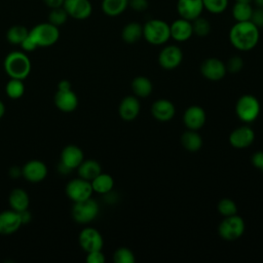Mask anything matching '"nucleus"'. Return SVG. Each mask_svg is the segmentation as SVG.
I'll return each mask as SVG.
<instances>
[{"label": "nucleus", "instance_id": "nucleus-43", "mask_svg": "<svg viewBox=\"0 0 263 263\" xmlns=\"http://www.w3.org/2000/svg\"><path fill=\"white\" fill-rule=\"evenodd\" d=\"M252 163L254 164V166L263 172V152L259 151L254 153L252 156Z\"/></svg>", "mask_w": 263, "mask_h": 263}, {"label": "nucleus", "instance_id": "nucleus-10", "mask_svg": "<svg viewBox=\"0 0 263 263\" xmlns=\"http://www.w3.org/2000/svg\"><path fill=\"white\" fill-rule=\"evenodd\" d=\"M78 241L83 251L86 253L100 251L103 249L104 239L102 234L92 227H86L81 230L78 236Z\"/></svg>", "mask_w": 263, "mask_h": 263}, {"label": "nucleus", "instance_id": "nucleus-42", "mask_svg": "<svg viewBox=\"0 0 263 263\" xmlns=\"http://www.w3.org/2000/svg\"><path fill=\"white\" fill-rule=\"evenodd\" d=\"M20 46H21L22 49H23L24 51H26V52H30V51H33V50H35V49L38 48V46L36 45V43H35L34 40L31 38L30 35H28V36L26 37V39L21 43Z\"/></svg>", "mask_w": 263, "mask_h": 263}, {"label": "nucleus", "instance_id": "nucleus-7", "mask_svg": "<svg viewBox=\"0 0 263 263\" xmlns=\"http://www.w3.org/2000/svg\"><path fill=\"white\" fill-rule=\"evenodd\" d=\"M245 221L241 217L235 215L225 217L218 227L219 235L225 240H235L245 232Z\"/></svg>", "mask_w": 263, "mask_h": 263}, {"label": "nucleus", "instance_id": "nucleus-32", "mask_svg": "<svg viewBox=\"0 0 263 263\" xmlns=\"http://www.w3.org/2000/svg\"><path fill=\"white\" fill-rule=\"evenodd\" d=\"M5 92L10 99L13 100L22 98L25 93V84L23 80L10 78V80L5 85Z\"/></svg>", "mask_w": 263, "mask_h": 263}, {"label": "nucleus", "instance_id": "nucleus-16", "mask_svg": "<svg viewBox=\"0 0 263 263\" xmlns=\"http://www.w3.org/2000/svg\"><path fill=\"white\" fill-rule=\"evenodd\" d=\"M255 140L254 130L248 126L242 125L231 132L229 136V143L236 149H243L253 144Z\"/></svg>", "mask_w": 263, "mask_h": 263}, {"label": "nucleus", "instance_id": "nucleus-14", "mask_svg": "<svg viewBox=\"0 0 263 263\" xmlns=\"http://www.w3.org/2000/svg\"><path fill=\"white\" fill-rule=\"evenodd\" d=\"M22 175L31 183H39L47 176V167L43 161L33 159L25 163L22 168Z\"/></svg>", "mask_w": 263, "mask_h": 263}, {"label": "nucleus", "instance_id": "nucleus-44", "mask_svg": "<svg viewBox=\"0 0 263 263\" xmlns=\"http://www.w3.org/2000/svg\"><path fill=\"white\" fill-rule=\"evenodd\" d=\"M43 3L49 7V8H55V7H61L64 4L65 0H42Z\"/></svg>", "mask_w": 263, "mask_h": 263}, {"label": "nucleus", "instance_id": "nucleus-45", "mask_svg": "<svg viewBox=\"0 0 263 263\" xmlns=\"http://www.w3.org/2000/svg\"><path fill=\"white\" fill-rule=\"evenodd\" d=\"M58 89H62V90H66V89H72L71 87V83L68 80H61L58 84Z\"/></svg>", "mask_w": 263, "mask_h": 263}, {"label": "nucleus", "instance_id": "nucleus-4", "mask_svg": "<svg viewBox=\"0 0 263 263\" xmlns=\"http://www.w3.org/2000/svg\"><path fill=\"white\" fill-rule=\"evenodd\" d=\"M29 35L38 47H48L59 40L60 30L59 27L46 22L34 26L29 31Z\"/></svg>", "mask_w": 263, "mask_h": 263}, {"label": "nucleus", "instance_id": "nucleus-36", "mask_svg": "<svg viewBox=\"0 0 263 263\" xmlns=\"http://www.w3.org/2000/svg\"><path fill=\"white\" fill-rule=\"evenodd\" d=\"M219 213L224 216V217H228V216H232L235 215L237 213V205L236 203L230 199V198H223L219 201L218 206H217Z\"/></svg>", "mask_w": 263, "mask_h": 263}, {"label": "nucleus", "instance_id": "nucleus-23", "mask_svg": "<svg viewBox=\"0 0 263 263\" xmlns=\"http://www.w3.org/2000/svg\"><path fill=\"white\" fill-rule=\"evenodd\" d=\"M8 203L10 209L20 213L28 210L30 198L28 193L22 188H14L10 191L8 196Z\"/></svg>", "mask_w": 263, "mask_h": 263}, {"label": "nucleus", "instance_id": "nucleus-46", "mask_svg": "<svg viewBox=\"0 0 263 263\" xmlns=\"http://www.w3.org/2000/svg\"><path fill=\"white\" fill-rule=\"evenodd\" d=\"M4 113H5V106H4L3 102H2V101H0V118H2V117H3Z\"/></svg>", "mask_w": 263, "mask_h": 263}, {"label": "nucleus", "instance_id": "nucleus-31", "mask_svg": "<svg viewBox=\"0 0 263 263\" xmlns=\"http://www.w3.org/2000/svg\"><path fill=\"white\" fill-rule=\"evenodd\" d=\"M29 35V30L22 25L11 26L6 32V39L10 44L21 45V43Z\"/></svg>", "mask_w": 263, "mask_h": 263}, {"label": "nucleus", "instance_id": "nucleus-8", "mask_svg": "<svg viewBox=\"0 0 263 263\" xmlns=\"http://www.w3.org/2000/svg\"><path fill=\"white\" fill-rule=\"evenodd\" d=\"M93 190L90 181L84 180L80 177L72 179L66 185V194L73 202H78L89 198Z\"/></svg>", "mask_w": 263, "mask_h": 263}, {"label": "nucleus", "instance_id": "nucleus-26", "mask_svg": "<svg viewBox=\"0 0 263 263\" xmlns=\"http://www.w3.org/2000/svg\"><path fill=\"white\" fill-rule=\"evenodd\" d=\"M90 184L93 192H97L100 194H108L113 189L114 180L109 174L101 173L90 181Z\"/></svg>", "mask_w": 263, "mask_h": 263}, {"label": "nucleus", "instance_id": "nucleus-1", "mask_svg": "<svg viewBox=\"0 0 263 263\" xmlns=\"http://www.w3.org/2000/svg\"><path fill=\"white\" fill-rule=\"evenodd\" d=\"M259 28L251 21L236 22L229 31V41L231 45L240 50L249 51L259 42Z\"/></svg>", "mask_w": 263, "mask_h": 263}, {"label": "nucleus", "instance_id": "nucleus-30", "mask_svg": "<svg viewBox=\"0 0 263 263\" xmlns=\"http://www.w3.org/2000/svg\"><path fill=\"white\" fill-rule=\"evenodd\" d=\"M254 8L251 3L236 1L232 7V16L236 22L251 21Z\"/></svg>", "mask_w": 263, "mask_h": 263}, {"label": "nucleus", "instance_id": "nucleus-2", "mask_svg": "<svg viewBox=\"0 0 263 263\" xmlns=\"http://www.w3.org/2000/svg\"><path fill=\"white\" fill-rule=\"evenodd\" d=\"M4 70L10 78L26 79L31 72V61L23 51L9 52L3 63Z\"/></svg>", "mask_w": 263, "mask_h": 263}, {"label": "nucleus", "instance_id": "nucleus-48", "mask_svg": "<svg viewBox=\"0 0 263 263\" xmlns=\"http://www.w3.org/2000/svg\"><path fill=\"white\" fill-rule=\"evenodd\" d=\"M238 2H248V3H251L253 0H236Z\"/></svg>", "mask_w": 263, "mask_h": 263}, {"label": "nucleus", "instance_id": "nucleus-25", "mask_svg": "<svg viewBox=\"0 0 263 263\" xmlns=\"http://www.w3.org/2000/svg\"><path fill=\"white\" fill-rule=\"evenodd\" d=\"M129 0H102V11L108 16H118L128 7Z\"/></svg>", "mask_w": 263, "mask_h": 263}, {"label": "nucleus", "instance_id": "nucleus-18", "mask_svg": "<svg viewBox=\"0 0 263 263\" xmlns=\"http://www.w3.org/2000/svg\"><path fill=\"white\" fill-rule=\"evenodd\" d=\"M183 122L188 129L197 130L205 123V112L200 106L188 107L183 115Z\"/></svg>", "mask_w": 263, "mask_h": 263}, {"label": "nucleus", "instance_id": "nucleus-24", "mask_svg": "<svg viewBox=\"0 0 263 263\" xmlns=\"http://www.w3.org/2000/svg\"><path fill=\"white\" fill-rule=\"evenodd\" d=\"M78 170V175L80 178L91 181L95 179L99 174L102 173V167L101 164L93 159H87L83 160L80 165L77 167Z\"/></svg>", "mask_w": 263, "mask_h": 263}, {"label": "nucleus", "instance_id": "nucleus-37", "mask_svg": "<svg viewBox=\"0 0 263 263\" xmlns=\"http://www.w3.org/2000/svg\"><path fill=\"white\" fill-rule=\"evenodd\" d=\"M113 260L115 263H134L136 261V258L129 249L119 248L115 251L113 255Z\"/></svg>", "mask_w": 263, "mask_h": 263}, {"label": "nucleus", "instance_id": "nucleus-19", "mask_svg": "<svg viewBox=\"0 0 263 263\" xmlns=\"http://www.w3.org/2000/svg\"><path fill=\"white\" fill-rule=\"evenodd\" d=\"M55 107L63 112H73L78 106V98L72 89H58L54 98Z\"/></svg>", "mask_w": 263, "mask_h": 263}, {"label": "nucleus", "instance_id": "nucleus-40", "mask_svg": "<svg viewBox=\"0 0 263 263\" xmlns=\"http://www.w3.org/2000/svg\"><path fill=\"white\" fill-rule=\"evenodd\" d=\"M148 0H129L128 2V6L138 12H142L145 11L148 8Z\"/></svg>", "mask_w": 263, "mask_h": 263}, {"label": "nucleus", "instance_id": "nucleus-15", "mask_svg": "<svg viewBox=\"0 0 263 263\" xmlns=\"http://www.w3.org/2000/svg\"><path fill=\"white\" fill-rule=\"evenodd\" d=\"M202 0H178L177 11L180 17L192 22L203 11Z\"/></svg>", "mask_w": 263, "mask_h": 263}, {"label": "nucleus", "instance_id": "nucleus-35", "mask_svg": "<svg viewBox=\"0 0 263 263\" xmlns=\"http://www.w3.org/2000/svg\"><path fill=\"white\" fill-rule=\"evenodd\" d=\"M203 8L213 14H219L225 11L228 6V0H202Z\"/></svg>", "mask_w": 263, "mask_h": 263}, {"label": "nucleus", "instance_id": "nucleus-27", "mask_svg": "<svg viewBox=\"0 0 263 263\" xmlns=\"http://www.w3.org/2000/svg\"><path fill=\"white\" fill-rule=\"evenodd\" d=\"M122 40L126 43H135L143 37V26L136 22L126 24L121 32Z\"/></svg>", "mask_w": 263, "mask_h": 263}, {"label": "nucleus", "instance_id": "nucleus-6", "mask_svg": "<svg viewBox=\"0 0 263 263\" xmlns=\"http://www.w3.org/2000/svg\"><path fill=\"white\" fill-rule=\"evenodd\" d=\"M100 212L98 202L91 197L82 201L74 202L72 208V217L79 224H87L93 221Z\"/></svg>", "mask_w": 263, "mask_h": 263}, {"label": "nucleus", "instance_id": "nucleus-20", "mask_svg": "<svg viewBox=\"0 0 263 263\" xmlns=\"http://www.w3.org/2000/svg\"><path fill=\"white\" fill-rule=\"evenodd\" d=\"M170 31H171V38L178 42H184L191 38L193 35V29H192V23L185 18H178L175 20L170 25Z\"/></svg>", "mask_w": 263, "mask_h": 263}, {"label": "nucleus", "instance_id": "nucleus-5", "mask_svg": "<svg viewBox=\"0 0 263 263\" xmlns=\"http://www.w3.org/2000/svg\"><path fill=\"white\" fill-rule=\"evenodd\" d=\"M237 117L243 122H253L260 113V103L258 99L252 95L241 96L235 106Z\"/></svg>", "mask_w": 263, "mask_h": 263}, {"label": "nucleus", "instance_id": "nucleus-21", "mask_svg": "<svg viewBox=\"0 0 263 263\" xmlns=\"http://www.w3.org/2000/svg\"><path fill=\"white\" fill-rule=\"evenodd\" d=\"M119 116L126 121L134 120L140 113V102L134 96L123 98L118 107Z\"/></svg>", "mask_w": 263, "mask_h": 263}, {"label": "nucleus", "instance_id": "nucleus-34", "mask_svg": "<svg viewBox=\"0 0 263 263\" xmlns=\"http://www.w3.org/2000/svg\"><path fill=\"white\" fill-rule=\"evenodd\" d=\"M68 13L66 12L65 8L63 6L61 7H55V8H50V11L48 13L47 20L50 24L60 27L64 25L68 21Z\"/></svg>", "mask_w": 263, "mask_h": 263}, {"label": "nucleus", "instance_id": "nucleus-13", "mask_svg": "<svg viewBox=\"0 0 263 263\" xmlns=\"http://www.w3.org/2000/svg\"><path fill=\"white\" fill-rule=\"evenodd\" d=\"M226 71V65L217 58H209L204 60L200 66L202 76L212 81L222 79L225 76Z\"/></svg>", "mask_w": 263, "mask_h": 263}, {"label": "nucleus", "instance_id": "nucleus-28", "mask_svg": "<svg viewBox=\"0 0 263 263\" xmlns=\"http://www.w3.org/2000/svg\"><path fill=\"white\" fill-rule=\"evenodd\" d=\"M181 143L186 150L190 152H195L201 148L202 138L196 130L188 129L187 132L183 133L181 137Z\"/></svg>", "mask_w": 263, "mask_h": 263}, {"label": "nucleus", "instance_id": "nucleus-41", "mask_svg": "<svg viewBox=\"0 0 263 263\" xmlns=\"http://www.w3.org/2000/svg\"><path fill=\"white\" fill-rule=\"evenodd\" d=\"M251 22L258 28H263V7H257L253 10Z\"/></svg>", "mask_w": 263, "mask_h": 263}, {"label": "nucleus", "instance_id": "nucleus-22", "mask_svg": "<svg viewBox=\"0 0 263 263\" xmlns=\"http://www.w3.org/2000/svg\"><path fill=\"white\" fill-rule=\"evenodd\" d=\"M151 113L153 117L159 121H168L174 117L176 108L171 101L166 99H159L153 103Z\"/></svg>", "mask_w": 263, "mask_h": 263}, {"label": "nucleus", "instance_id": "nucleus-29", "mask_svg": "<svg viewBox=\"0 0 263 263\" xmlns=\"http://www.w3.org/2000/svg\"><path fill=\"white\" fill-rule=\"evenodd\" d=\"M133 92L139 98H147L153 90L151 80L145 76H138L132 82Z\"/></svg>", "mask_w": 263, "mask_h": 263}, {"label": "nucleus", "instance_id": "nucleus-39", "mask_svg": "<svg viewBox=\"0 0 263 263\" xmlns=\"http://www.w3.org/2000/svg\"><path fill=\"white\" fill-rule=\"evenodd\" d=\"M105 260L106 259H105L104 254L102 253V250L89 252L86 255V262L87 263H104Z\"/></svg>", "mask_w": 263, "mask_h": 263}, {"label": "nucleus", "instance_id": "nucleus-33", "mask_svg": "<svg viewBox=\"0 0 263 263\" xmlns=\"http://www.w3.org/2000/svg\"><path fill=\"white\" fill-rule=\"evenodd\" d=\"M192 29L193 34H195L198 37H205L211 32V23L201 15L193 20L192 22Z\"/></svg>", "mask_w": 263, "mask_h": 263}, {"label": "nucleus", "instance_id": "nucleus-11", "mask_svg": "<svg viewBox=\"0 0 263 263\" xmlns=\"http://www.w3.org/2000/svg\"><path fill=\"white\" fill-rule=\"evenodd\" d=\"M63 7L69 17L77 21L88 18L92 12V5L89 0H65Z\"/></svg>", "mask_w": 263, "mask_h": 263}, {"label": "nucleus", "instance_id": "nucleus-12", "mask_svg": "<svg viewBox=\"0 0 263 263\" xmlns=\"http://www.w3.org/2000/svg\"><path fill=\"white\" fill-rule=\"evenodd\" d=\"M183 60V52L177 45L163 47L158 54V63L165 70H173L180 66Z\"/></svg>", "mask_w": 263, "mask_h": 263}, {"label": "nucleus", "instance_id": "nucleus-9", "mask_svg": "<svg viewBox=\"0 0 263 263\" xmlns=\"http://www.w3.org/2000/svg\"><path fill=\"white\" fill-rule=\"evenodd\" d=\"M84 160L83 151L76 145H68L61 152L60 171L62 173L70 172L77 168Z\"/></svg>", "mask_w": 263, "mask_h": 263}, {"label": "nucleus", "instance_id": "nucleus-38", "mask_svg": "<svg viewBox=\"0 0 263 263\" xmlns=\"http://www.w3.org/2000/svg\"><path fill=\"white\" fill-rule=\"evenodd\" d=\"M243 67V61L240 57L238 55H234L231 57L226 65V70H228L231 73H236L238 71H240Z\"/></svg>", "mask_w": 263, "mask_h": 263}, {"label": "nucleus", "instance_id": "nucleus-3", "mask_svg": "<svg viewBox=\"0 0 263 263\" xmlns=\"http://www.w3.org/2000/svg\"><path fill=\"white\" fill-rule=\"evenodd\" d=\"M143 37L152 45H162L171 38L170 25L160 18H151L143 26Z\"/></svg>", "mask_w": 263, "mask_h": 263}, {"label": "nucleus", "instance_id": "nucleus-17", "mask_svg": "<svg viewBox=\"0 0 263 263\" xmlns=\"http://www.w3.org/2000/svg\"><path fill=\"white\" fill-rule=\"evenodd\" d=\"M22 224L23 222L20 213L11 209L0 213V234H12L18 230Z\"/></svg>", "mask_w": 263, "mask_h": 263}, {"label": "nucleus", "instance_id": "nucleus-47", "mask_svg": "<svg viewBox=\"0 0 263 263\" xmlns=\"http://www.w3.org/2000/svg\"><path fill=\"white\" fill-rule=\"evenodd\" d=\"M257 7H263V0H253Z\"/></svg>", "mask_w": 263, "mask_h": 263}]
</instances>
